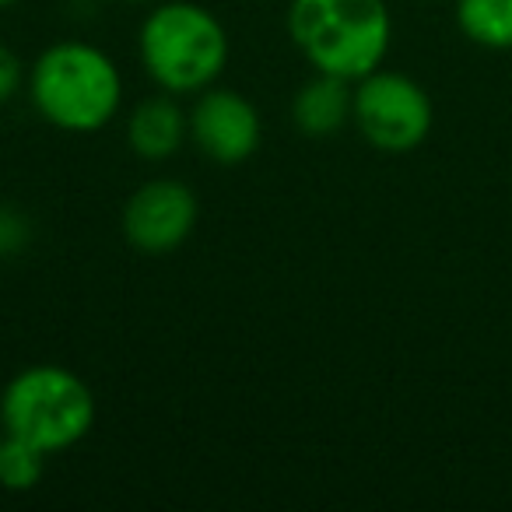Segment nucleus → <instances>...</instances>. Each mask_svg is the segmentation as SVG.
I'll return each instance as SVG.
<instances>
[{
  "label": "nucleus",
  "instance_id": "obj_1",
  "mask_svg": "<svg viewBox=\"0 0 512 512\" xmlns=\"http://www.w3.org/2000/svg\"><path fill=\"white\" fill-rule=\"evenodd\" d=\"M288 32L320 74L358 81L383 67L393 18L386 0H292Z\"/></svg>",
  "mask_w": 512,
  "mask_h": 512
},
{
  "label": "nucleus",
  "instance_id": "obj_2",
  "mask_svg": "<svg viewBox=\"0 0 512 512\" xmlns=\"http://www.w3.org/2000/svg\"><path fill=\"white\" fill-rule=\"evenodd\" d=\"M29 95L36 113L57 130L95 134L120 113L123 78L99 46L57 43L32 64Z\"/></svg>",
  "mask_w": 512,
  "mask_h": 512
},
{
  "label": "nucleus",
  "instance_id": "obj_3",
  "mask_svg": "<svg viewBox=\"0 0 512 512\" xmlns=\"http://www.w3.org/2000/svg\"><path fill=\"white\" fill-rule=\"evenodd\" d=\"M148 78L169 95H193L218 85L228 64V32L190 0H158L137 36Z\"/></svg>",
  "mask_w": 512,
  "mask_h": 512
},
{
  "label": "nucleus",
  "instance_id": "obj_4",
  "mask_svg": "<svg viewBox=\"0 0 512 512\" xmlns=\"http://www.w3.org/2000/svg\"><path fill=\"white\" fill-rule=\"evenodd\" d=\"M4 435L43 449L46 456L78 446L95 425V397L78 372L64 365H29L0 393Z\"/></svg>",
  "mask_w": 512,
  "mask_h": 512
},
{
  "label": "nucleus",
  "instance_id": "obj_5",
  "mask_svg": "<svg viewBox=\"0 0 512 512\" xmlns=\"http://www.w3.org/2000/svg\"><path fill=\"white\" fill-rule=\"evenodd\" d=\"M351 123L376 151L407 155V151L421 148L428 141L435 123V106L414 78L379 67V71L355 81Z\"/></svg>",
  "mask_w": 512,
  "mask_h": 512
},
{
  "label": "nucleus",
  "instance_id": "obj_6",
  "mask_svg": "<svg viewBox=\"0 0 512 512\" xmlns=\"http://www.w3.org/2000/svg\"><path fill=\"white\" fill-rule=\"evenodd\" d=\"M197 214V193L190 186L179 179H151L127 197L123 235L137 253L162 256L190 239Z\"/></svg>",
  "mask_w": 512,
  "mask_h": 512
},
{
  "label": "nucleus",
  "instance_id": "obj_7",
  "mask_svg": "<svg viewBox=\"0 0 512 512\" xmlns=\"http://www.w3.org/2000/svg\"><path fill=\"white\" fill-rule=\"evenodd\" d=\"M190 137L200 155L218 165H239L260 148L264 123L246 95L232 88H204L190 109Z\"/></svg>",
  "mask_w": 512,
  "mask_h": 512
},
{
  "label": "nucleus",
  "instance_id": "obj_8",
  "mask_svg": "<svg viewBox=\"0 0 512 512\" xmlns=\"http://www.w3.org/2000/svg\"><path fill=\"white\" fill-rule=\"evenodd\" d=\"M190 137V113H183L176 95L162 92L137 102V109L127 120V141L148 162H165L172 158L183 141Z\"/></svg>",
  "mask_w": 512,
  "mask_h": 512
},
{
  "label": "nucleus",
  "instance_id": "obj_9",
  "mask_svg": "<svg viewBox=\"0 0 512 512\" xmlns=\"http://www.w3.org/2000/svg\"><path fill=\"white\" fill-rule=\"evenodd\" d=\"M355 113V81L334 78V74L316 71L313 81L295 92L292 102V120L302 134L309 137H330L344 130Z\"/></svg>",
  "mask_w": 512,
  "mask_h": 512
},
{
  "label": "nucleus",
  "instance_id": "obj_10",
  "mask_svg": "<svg viewBox=\"0 0 512 512\" xmlns=\"http://www.w3.org/2000/svg\"><path fill=\"white\" fill-rule=\"evenodd\" d=\"M456 25L474 46L512 50V0H456Z\"/></svg>",
  "mask_w": 512,
  "mask_h": 512
},
{
  "label": "nucleus",
  "instance_id": "obj_11",
  "mask_svg": "<svg viewBox=\"0 0 512 512\" xmlns=\"http://www.w3.org/2000/svg\"><path fill=\"white\" fill-rule=\"evenodd\" d=\"M43 470H46L43 449L4 435V446H0V488L32 491L39 481H43Z\"/></svg>",
  "mask_w": 512,
  "mask_h": 512
},
{
  "label": "nucleus",
  "instance_id": "obj_12",
  "mask_svg": "<svg viewBox=\"0 0 512 512\" xmlns=\"http://www.w3.org/2000/svg\"><path fill=\"white\" fill-rule=\"evenodd\" d=\"M25 85V64L11 46L0 43V106L11 102Z\"/></svg>",
  "mask_w": 512,
  "mask_h": 512
},
{
  "label": "nucleus",
  "instance_id": "obj_13",
  "mask_svg": "<svg viewBox=\"0 0 512 512\" xmlns=\"http://www.w3.org/2000/svg\"><path fill=\"white\" fill-rule=\"evenodd\" d=\"M120 4H158V0H120Z\"/></svg>",
  "mask_w": 512,
  "mask_h": 512
},
{
  "label": "nucleus",
  "instance_id": "obj_14",
  "mask_svg": "<svg viewBox=\"0 0 512 512\" xmlns=\"http://www.w3.org/2000/svg\"><path fill=\"white\" fill-rule=\"evenodd\" d=\"M15 4H18V0H0V11H4V8H15Z\"/></svg>",
  "mask_w": 512,
  "mask_h": 512
},
{
  "label": "nucleus",
  "instance_id": "obj_15",
  "mask_svg": "<svg viewBox=\"0 0 512 512\" xmlns=\"http://www.w3.org/2000/svg\"><path fill=\"white\" fill-rule=\"evenodd\" d=\"M0 446H4V435H0Z\"/></svg>",
  "mask_w": 512,
  "mask_h": 512
}]
</instances>
